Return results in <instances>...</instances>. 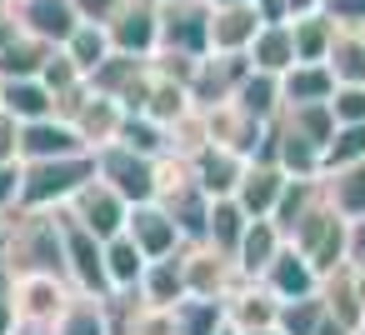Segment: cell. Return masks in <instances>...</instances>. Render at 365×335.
I'll return each mask as SVG.
<instances>
[{
	"label": "cell",
	"mask_w": 365,
	"mask_h": 335,
	"mask_svg": "<svg viewBox=\"0 0 365 335\" xmlns=\"http://www.w3.org/2000/svg\"><path fill=\"white\" fill-rule=\"evenodd\" d=\"M0 260H6L16 275H26V270L66 275V250H61L56 210H11L6 230H0Z\"/></svg>",
	"instance_id": "1"
},
{
	"label": "cell",
	"mask_w": 365,
	"mask_h": 335,
	"mask_svg": "<svg viewBox=\"0 0 365 335\" xmlns=\"http://www.w3.org/2000/svg\"><path fill=\"white\" fill-rule=\"evenodd\" d=\"M320 275H330L335 265H345V240H350V220L335 210V200L325 195V185L315 190V200L300 210V220L290 225V235H285Z\"/></svg>",
	"instance_id": "2"
},
{
	"label": "cell",
	"mask_w": 365,
	"mask_h": 335,
	"mask_svg": "<svg viewBox=\"0 0 365 335\" xmlns=\"http://www.w3.org/2000/svg\"><path fill=\"white\" fill-rule=\"evenodd\" d=\"M91 175H96V155L21 160V200H16V210H61Z\"/></svg>",
	"instance_id": "3"
},
{
	"label": "cell",
	"mask_w": 365,
	"mask_h": 335,
	"mask_svg": "<svg viewBox=\"0 0 365 335\" xmlns=\"http://www.w3.org/2000/svg\"><path fill=\"white\" fill-rule=\"evenodd\" d=\"M61 220V250H66V280L81 290V295H110V280H106V240L96 230H86L66 205L56 210Z\"/></svg>",
	"instance_id": "4"
},
{
	"label": "cell",
	"mask_w": 365,
	"mask_h": 335,
	"mask_svg": "<svg viewBox=\"0 0 365 335\" xmlns=\"http://www.w3.org/2000/svg\"><path fill=\"white\" fill-rule=\"evenodd\" d=\"M91 155H96V175L106 185H115L130 205L155 200V155H140V150H130L120 140H110V145H101Z\"/></svg>",
	"instance_id": "5"
},
{
	"label": "cell",
	"mask_w": 365,
	"mask_h": 335,
	"mask_svg": "<svg viewBox=\"0 0 365 335\" xmlns=\"http://www.w3.org/2000/svg\"><path fill=\"white\" fill-rule=\"evenodd\" d=\"M175 255H180L185 295H200V300H225V295H230V285L240 280L235 260H230V255H220V250H215V245H205V240H185Z\"/></svg>",
	"instance_id": "6"
},
{
	"label": "cell",
	"mask_w": 365,
	"mask_h": 335,
	"mask_svg": "<svg viewBox=\"0 0 365 335\" xmlns=\"http://www.w3.org/2000/svg\"><path fill=\"white\" fill-rule=\"evenodd\" d=\"M155 51H180V56L210 51V6L205 0H160V46Z\"/></svg>",
	"instance_id": "7"
},
{
	"label": "cell",
	"mask_w": 365,
	"mask_h": 335,
	"mask_svg": "<svg viewBox=\"0 0 365 335\" xmlns=\"http://www.w3.org/2000/svg\"><path fill=\"white\" fill-rule=\"evenodd\" d=\"M71 295H76V285L66 275L26 270V275H16V320H26V325H56V315L71 305Z\"/></svg>",
	"instance_id": "8"
},
{
	"label": "cell",
	"mask_w": 365,
	"mask_h": 335,
	"mask_svg": "<svg viewBox=\"0 0 365 335\" xmlns=\"http://www.w3.org/2000/svg\"><path fill=\"white\" fill-rule=\"evenodd\" d=\"M110 46L120 56H140L150 61L160 46V0H120V11L106 21Z\"/></svg>",
	"instance_id": "9"
},
{
	"label": "cell",
	"mask_w": 365,
	"mask_h": 335,
	"mask_svg": "<svg viewBox=\"0 0 365 335\" xmlns=\"http://www.w3.org/2000/svg\"><path fill=\"white\" fill-rule=\"evenodd\" d=\"M66 210L86 225V230H96L101 240H110V235H120L125 230V215H130V200L115 190V185H106L101 175H91L71 200H66Z\"/></svg>",
	"instance_id": "10"
},
{
	"label": "cell",
	"mask_w": 365,
	"mask_h": 335,
	"mask_svg": "<svg viewBox=\"0 0 365 335\" xmlns=\"http://www.w3.org/2000/svg\"><path fill=\"white\" fill-rule=\"evenodd\" d=\"M205 125H210V145H225V150H235V155H260L265 150V125L270 120H255L235 96L230 100H220V105H210L205 110Z\"/></svg>",
	"instance_id": "11"
},
{
	"label": "cell",
	"mask_w": 365,
	"mask_h": 335,
	"mask_svg": "<svg viewBox=\"0 0 365 335\" xmlns=\"http://www.w3.org/2000/svg\"><path fill=\"white\" fill-rule=\"evenodd\" d=\"M66 120L76 125V135L86 140V150H101V145H110V140L120 135V120H125V110H120V100H110V96L91 91V81H86V91L71 100Z\"/></svg>",
	"instance_id": "12"
},
{
	"label": "cell",
	"mask_w": 365,
	"mask_h": 335,
	"mask_svg": "<svg viewBox=\"0 0 365 335\" xmlns=\"http://www.w3.org/2000/svg\"><path fill=\"white\" fill-rule=\"evenodd\" d=\"M125 235L145 250V260L175 255V250L185 245V235H180L175 215H170L160 200H140V205H130V215H125Z\"/></svg>",
	"instance_id": "13"
},
{
	"label": "cell",
	"mask_w": 365,
	"mask_h": 335,
	"mask_svg": "<svg viewBox=\"0 0 365 335\" xmlns=\"http://www.w3.org/2000/svg\"><path fill=\"white\" fill-rule=\"evenodd\" d=\"M56 155H91L86 140L66 115H41L21 125V160H56Z\"/></svg>",
	"instance_id": "14"
},
{
	"label": "cell",
	"mask_w": 365,
	"mask_h": 335,
	"mask_svg": "<svg viewBox=\"0 0 365 335\" xmlns=\"http://www.w3.org/2000/svg\"><path fill=\"white\" fill-rule=\"evenodd\" d=\"M11 11H16V21H21L26 36L51 41V46H66V36L81 26L71 0H11Z\"/></svg>",
	"instance_id": "15"
},
{
	"label": "cell",
	"mask_w": 365,
	"mask_h": 335,
	"mask_svg": "<svg viewBox=\"0 0 365 335\" xmlns=\"http://www.w3.org/2000/svg\"><path fill=\"white\" fill-rule=\"evenodd\" d=\"M265 21L255 16V6H210V51L205 56H245V46L255 41Z\"/></svg>",
	"instance_id": "16"
},
{
	"label": "cell",
	"mask_w": 365,
	"mask_h": 335,
	"mask_svg": "<svg viewBox=\"0 0 365 335\" xmlns=\"http://www.w3.org/2000/svg\"><path fill=\"white\" fill-rule=\"evenodd\" d=\"M260 285L275 295V300H295V295H310V290H320V270L285 240L280 250H275V260L265 265V275H260Z\"/></svg>",
	"instance_id": "17"
},
{
	"label": "cell",
	"mask_w": 365,
	"mask_h": 335,
	"mask_svg": "<svg viewBox=\"0 0 365 335\" xmlns=\"http://www.w3.org/2000/svg\"><path fill=\"white\" fill-rule=\"evenodd\" d=\"M190 170H195V185L215 200V195H235L240 185V170H245V155L225 150V145H200L190 155Z\"/></svg>",
	"instance_id": "18"
},
{
	"label": "cell",
	"mask_w": 365,
	"mask_h": 335,
	"mask_svg": "<svg viewBox=\"0 0 365 335\" xmlns=\"http://www.w3.org/2000/svg\"><path fill=\"white\" fill-rule=\"evenodd\" d=\"M280 185H285V170L275 160H265V155H250L245 170H240V185H235V200H240L245 215H270Z\"/></svg>",
	"instance_id": "19"
},
{
	"label": "cell",
	"mask_w": 365,
	"mask_h": 335,
	"mask_svg": "<svg viewBox=\"0 0 365 335\" xmlns=\"http://www.w3.org/2000/svg\"><path fill=\"white\" fill-rule=\"evenodd\" d=\"M280 245H285V235L275 230V220H270V215H250V220H245V235H240V245H235V270H240L245 280H260Z\"/></svg>",
	"instance_id": "20"
},
{
	"label": "cell",
	"mask_w": 365,
	"mask_h": 335,
	"mask_svg": "<svg viewBox=\"0 0 365 335\" xmlns=\"http://www.w3.org/2000/svg\"><path fill=\"white\" fill-rule=\"evenodd\" d=\"M275 310H280V300L260 285V280H235L230 285V295H225V320L235 325V330H260V325H275Z\"/></svg>",
	"instance_id": "21"
},
{
	"label": "cell",
	"mask_w": 365,
	"mask_h": 335,
	"mask_svg": "<svg viewBox=\"0 0 365 335\" xmlns=\"http://www.w3.org/2000/svg\"><path fill=\"white\" fill-rule=\"evenodd\" d=\"M335 91V76L325 61H295L285 76H280V100L285 105H310V100H330ZM280 105V110H285Z\"/></svg>",
	"instance_id": "22"
},
{
	"label": "cell",
	"mask_w": 365,
	"mask_h": 335,
	"mask_svg": "<svg viewBox=\"0 0 365 335\" xmlns=\"http://www.w3.org/2000/svg\"><path fill=\"white\" fill-rule=\"evenodd\" d=\"M245 61L255 71H270V76H285L295 66V41H290V21H275V26H260L255 41L245 46Z\"/></svg>",
	"instance_id": "23"
},
{
	"label": "cell",
	"mask_w": 365,
	"mask_h": 335,
	"mask_svg": "<svg viewBox=\"0 0 365 335\" xmlns=\"http://www.w3.org/2000/svg\"><path fill=\"white\" fill-rule=\"evenodd\" d=\"M245 220H250V215L240 210L235 195H215L210 210H205V230H200V240L235 260V245H240V235H245Z\"/></svg>",
	"instance_id": "24"
},
{
	"label": "cell",
	"mask_w": 365,
	"mask_h": 335,
	"mask_svg": "<svg viewBox=\"0 0 365 335\" xmlns=\"http://www.w3.org/2000/svg\"><path fill=\"white\" fill-rule=\"evenodd\" d=\"M0 110H11L21 125L26 120H41V115H56V96L41 76H26V81H0Z\"/></svg>",
	"instance_id": "25"
},
{
	"label": "cell",
	"mask_w": 365,
	"mask_h": 335,
	"mask_svg": "<svg viewBox=\"0 0 365 335\" xmlns=\"http://www.w3.org/2000/svg\"><path fill=\"white\" fill-rule=\"evenodd\" d=\"M135 295L145 300V305H175V300H185V275H180V255H160V260H145V270H140V285H135Z\"/></svg>",
	"instance_id": "26"
},
{
	"label": "cell",
	"mask_w": 365,
	"mask_h": 335,
	"mask_svg": "<svg viewBox=\"0 0 365 335\" xmlns=\"http://www.w3.org/2000/svg\"><path fill=\"white\" fill-rule=\"evenodd\" d=\"M325 66H330L335 86H365V31L335 26V41L325 51Z\"/></svg>",
	"instance_id": "27"
},
{
	"label": "cell",
	"mask_w": 365,
	"mask_h": 335,
	"mask_svg": "<svg viewBox=\"0 0 365 335\" xmlns=\"http://www.w3.org/2000/svg\"><path fill=\"white\" fill-rule=\"evenodd\" d=\"M140 270H145V250L120 230L106 240V280H110V295H125L140 285Z\"/></svg>",
	"instance_id": "28"
},
{
	"label": "cell",
	"mask_w": 365,
	"mask_h": 335,
	"mask_svg": "<svg viewBox=\"0 0 365 335\" xmlns=\"http://www.w3.org/2000/svg\"><path fill=\"white\" fill-rule=\"evenodd\" d=\"M56 335H115L110 330V310H106V300L101 295H71V305L56 315V325H51Z\"/></svg>",
	"instance_id": "29"
},
{
	"label": "cell",
	"mask_w": 365,
	"mask_h": 335,
	"mask_svg": "<svg viewBox=\"0 0 365 335\" xmlns=\"http://www.w3.org/2000/svg\"><path fill=\"white\" fill-rule=\"evenodd\" d=\"M320 185H325V195L335 200V210H340L345 220L365 215V160H350V165H340V170H325Z\"/></svg>",
	"instance_id": "30"
},
{
	"label": "cell",
	"mask_w": 365,
	"mask_h": 335,
	"mask_svg": "<svg viewBox=\"0 0 365 335\" xmlns=\"http://www.w3.org/2000/svg\"><path fill=\"white\" fill-rule=\"evenodd\" d=\"M61 51L76 61V71H81V76H91L101 61H110V56H115L110 31H106V26H96V21H81V26L66 36V46H61Z\"/></svg>",
	"instance_id": "31"
},
{
	"label": "cell",
	"mask_w": 365,
	"mask_h": 335,
	"mask_svg": "<svg viewBox=\"0 0 365 335\" xmlns=\"http://www.w3.org/2000/svg\"><path fill=\"white\" fill-rule=\"evenodd\" d=\"M235 100H240L255 120H275V115H280V105H285V100H280V76H270V71H255V66H250V71L240 76V86H235Z\"/></svg>",
	"instance_id": "32"
},
{
	"label": "cell",
	"mask_w": 365,
	"mask_h": 335,
	"mask_svg": "<svg viewBox=\"0 0 365 335\" xmlns=\"http://www.w3.org/2000/svg\"><path fill=\"white\" fill-rule=\"evenodd\" d=\"M51 41H36V36H16L6 51H0V81H26V76H41L46 61H51Z\"/></svg>",
	"instance_id": "33"
},
{
	"label": "cell",
	"mask_w": 365,
	"mask_h": 335,
	"mask_svg": "<svg viewBox=\"0 0 365 335\" xmlns=\"http://www.w3.org/2000/svg\"><path fill=\"white\" fill-rule=\"evenodd\" d=\"M290 41H295V61H325L330 41H335V21L325 11H310V16H295L290 21Z\"/></svg>",
	"instance_id": "34"
},
{
	"label": "cell",
	"mask_w": 365,
	"mask_h": 335,
	"mask_svg": "<svg viewBox=\"0 0 365 335\" xmlns=\"http://www.w3.org/2000/svg\"><path fill=\"white\" fill-rule=\"evenodd\" d=\"M175 315V335H215L225 325V300H200V295H185L170 305Z\"/></svg>",
	"instance_id": "35"
},
{
	"label": "cell",
	"mask_w": 365,
	"mask_h": 335,
	"mask_svg": "<svg viewBox=\"0 0 365 335\" xmlns=\"http://www.w3.org/2000/svg\"><path fill=\"white\" fill-rule=\"evenodd\" d=\"M280 120L295 130V135H305L310 145H320L325 150V140H330V130H335V115H330V100H310V105H285L280 110Z\"/></svg>",
	"instance_id": "36"
},
{
	"label": "cell",
	"mask_w": 365,
	"mask_h": 335,
	"mask_svg": "<svg viewBox=\"0 0 365 335\" xmlns=\"http://www.w3.org/2000/svg\"><path fill=\"white\" fill-rule=\"evenodd\" d=\"M320 320H325V300H320V290L295 295V300H280V310H275V330H280V335H315Z\"/></svg>",
	"instance_id": "37"
},
{
	"label": "cell",
	"mask_w": 365,
	"mask_h": 335,
	"mask_svg": "<svg viewBox=\"0 0 365 335\" xmlns=\"http://www.w3.org/2000/svg\"><path fill=\"white\" fill-rule=\"evenodd\" d=\"M350 160H365V120H350V125H335L325 150H320V175L325 170H340Z\"/></svg>",
	"instance_id": "38"
},
{
	"label": "cell",
	"mask_w": 365,
	"mask_h": 335,
	"mask_svg": "<svg viewBox=\"0 0 365 335\" xmlns=\"http://www.w3.org/2000/svg\"><path fill=\"white\" fill-rule=\"evenodd\" d=\"M115 140L130 145V150H140V155H165V125H155L150 115H125Z\"/></svg>",
	"instance_id": "39"
},
{
	"label": "cell",
	"mask_w": 365,
	"mask_h": 335,
	"mask_svg": "<svg viewBox=\"0 0 365 335\" xmlns=\"http://www.w3.org/2000/svg\"><path fill=\"white\" fill-rule=\"evenodd\" d=\"M330 115H335V125L365 120V86H335L330 91Z\"/></svg>",
	"instance_id": "40"
},
{
	"label": "cell",
	"mask_w": 365,
	"mask_h": 335,
	"mask_svg": "<svg viewBox=\"0 0 365 335\" xmlns=\"http://www.w3.org/2000/svg\"><path fill=\"white\" fill-rule=\"evenodd\" d=\"M21 320H16V275H11V265L0 260V335H11Z\"/></svg>",
	"instance_id": "41"
},
{
	"label": "cell",
	"mask_w": 365,
	"mask_h": 335,
	"mask_svg": "<svg viewBox=\"0 0 365 335\" xmlns=\"http://www.w3.org/2000/svg\"><path fill=\"white\" fill-rule=\"evenodd\" d=\"M325 16H330L335 26L365 31V0H325Z\"/></svg>",
	"instance_id": "42"
},
{
	"label": "cell",
	"mask_w": 365,
	"mask_h": 335,
	"mask_svg": "<svg viewBox=\"0 0 365 335\" xmlns=\"http://www.w3.org/2000/svg\"><path fill=\"white\" fill-rule=\"evenodd\" d=\"M21 200V160H0V210H16Z\"/></svg>",
	"instance_id": "43"
},
{
	"label": "cell",
	"mask_w": 365,
	"mask_h": 335,
	"mask_svg": "<svg viewBox=\"0 0 365 335\" xmlns=\"http://www.w3.org/2000/svg\"><path fill=\"white\" fill-rule=\"evenodd\" d=\"M0 160H21V120L0 110Z\"/></svg>",
	"instance_id": "44"
},
{
	"label": "cell",
	"mask_w": 365,
	"mask_h": 335,
	"mask_svg": "<svg viewBox=\"0 0 365 335\" xmlns=\"http://www.w3.org/2000/svg\"><path fill=\"white\" fill-rule=\"evenodd\" d=\"M71 6H76V16H81V21H96V26H106V21L120 11V0H71Z\"/></svg>",
	"instance_id": "45"
},
{
	"label": "cell",
	"mask_w": 365,
	"mask_h": 335,
	"mask_svg": "<svg viewBox=\"0 0 365 335\" xmlns=\"http://www.w3.org/2000/svg\"><path fill=\"white\" fill-rule=\"evenodd\" d=\"M345 260L365 270V215H355V220H350V240H345Z\"/></svg>",
	"instance_id": "46"
},
{
	"label": "cell",
	"mask_w": 365,
	"mask_h": 335,
	"mask_svg": "<svg viewBox=\"0 0 365 335\" xmlns=\"http://www.w3.org/2000/svg\"><path fill=\"white\" fill-rule=\"evenodd\" d=\"M250 6H255V16H260L265 26H275V21H290V6H285V0H250Z\"/></svg>",
	"instance_id": "47"
},
{
	"label": "cell",
	"mask_w": 365,
	"mask_h": 335,
	"mask_svg": "<svg viewBox=\"0 0 365 335\" xmlns=\"http://www.w3.org/2000/svg\"><path fill=\"white\" fill-rule=\"evenodd\" d=\"M16 36H21V21H16V11H11V6H0V51H6Z\"/></svg>",
	"instance_id": "48"
},
{
	"label": "cell",
	"mask_w": 365,
	"mask_h": 335,
	"mask_svg": "<svg viewBox=\"0 0 365 335\" xmlns=\"http://www.w3.org/2000/svg\"><path fill=\"white\" fill-rule=\"evenodd\" d=\"M315 335H365V330H350V325H345V320H335V315H330V310H325V320H320V325H315Z\"/></svg>",
	"instance_id": "49"
},
{
	"label": "cell",
	"mask_w": 365,
	"mask_h": 335,
	"mask_svg": "<svg viewBox=\"0 0 365 335\" xmlns=\"http://www.w3.org/2000/svg\"><path fill=\"white\" fill-rule=\"evenodd\" d=\"M285 6H290V21H295V16H310V11H325V0H285Z\"/></svg>",
	"instance_id": "50"
},
{
	"label": "cell",
	"mask_w": 365,
	"mask_h": 335,
	"mask_svg": "<svg viewBox=\"0 0 365 335\" xmlns=\"http://www.w3.org/2000/svg\"><path fill=\"white\" fill-rule=\"evenodd\" d=\"M11 335H56V330H51V325H26V320H21Z\"/></svg>",
	"instance_id": "51"
},
{
	"label": "cell",
	"mask_w": 365,
	"mask_h": 335,
	"mask_svg": "<svg viewBox=\"0 0 365 335\" xmlns=\"http://www.w3.org/2000/svg\"><path fill=\"white\" fill-rule=\"evenodd\" d=\"M240 335H280L275 325H260V330H240Z\"/></svg>",
	"instance_id": "52"
},
{
	"label": "cell",
	"mask_w": 365,
	"mask_h": 335,
	"mask_svg": "<svg viewBox=\"0 0 365 335\" xmlns=\"http://www.w3.org/2000/svg\"><path fill=\"white\" fill-rule=\"evenodd\" d=\"M205 6H245V0H205Z\"/></svg>",
	"instance_id": "53"
},
{
	"label": "cell",
	"mask_w": 365,
	"mask_h": 335,
	"mask_svg": "<svg viewBox=\"0 0 365 335\" xmlns=\"http://www.w3.org/2000/svg\"><path fill=\"white\" fill-rule=\"evenodd\" d=\"M215 335H240V330H235V325H230V320H225V325H220V330H215Z\"/></svg>",
	"instance_id": "54"
},
{
	"label": "cell",
	"mask_w": 365,
	"mask_h": 335,
	"mask_svg": "<svg viewBox=\"0 0 365 335\" xmlns=\"http://www.w3.org/2000/svg\"><path fill=\"white\" fill-rule=\"evenodd\" d=\"M6 215H11V210H0V230H6Z\"/></svg>",
	"instance_id": "55"
},
{
	"label": "cell",
	"mask_w": 365,
	"mask_h": 335,
	"mask_svg": "<svg viewBox=\"0 0 365 335\" xmlns=\"http://www.w3.org/2000/svg\"><path fill=\"white\" fill-rule=\"evenodd\" d=\"M0 6H11V0H0Z\"/></svg>",
	"instance_id": "56"
}]
</instances>
